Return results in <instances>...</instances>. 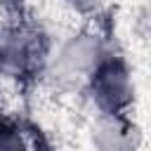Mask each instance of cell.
I'll return each instance as SVG.
<instances>
[{
	"mask_svg": "<svg viewBox=\"0 0 151 151\" xmlns=\"http://www.w3.org/2000/svg\"><path fill=\"white\" fill-rule=\"evenodd\" d=\"M33 54H35V42L28 35L17 33V35H12L2 45V50H0V66L5 71L19 73V71H24L33 61Z\"/></svg>",
	"mask_w": 151,
	"mask_h": 151,
	"instance_id": "obj_1",
	"label": "cell"
},
{
	"mask_svg": "<svg viewBox=\"0 0 151 151\" xmlns=\"http://www.w3.org/2000/svg\"><path fill=\"white\" fill-rule=\"evenodd\" d=\"M99 99L106 106H118L120 101L127 99V80L125 73L116 66H106L99 73Z\"/></svg>",
	"mask_w": 151,
	"mask_h": 151,
	"instance_id": "obj_2",
	"label": "cell"
},
{
	"mask_svg": "<svg viewBox=\"0 0 151 151\" xmlns=\"http://www.w3.org/2000/svg\"><path fill=\"white\" fill-rule=\"evenodd\" d=\"M0 151H24L21 137L17 134V130L0 125Z\"/></svg>",
	"mask_w": 151,
	"mask_h": 151,
	"instance_id": "obj_3",
	"label": "cell"
},
{
	"mask_svg": "<svg viewBox=\"0 0 151 151\" xmlns=\"http://www.w3.org/2000/svg\"><path fill=\"white\" fill-rule=\"evenodd\" d=\"M101 130H104V132H118L116 123H113V125H106V127H101ZM118 149H123V146H120V134L113 137V151H118Z\"/></svg>",
	"mask_w": 151,
	"mask_h": 151,
	"instance_id": "obj_4",
	"label": "cell"
},
{
	"mask_svg": "<svg viewBox=\"0 0 151 151\" xmlns=\"http://www.w3.org/2000/svg\"><path fill=\"white\" fill-rule=\"evenodd\" d=\"M80 5H94V2H99V0H78Z\"/></svg>",
	"mask_w": 151,
	"mask_h": 151,
	"instance_id": "obj_5",
	"label": "cell"
}]
</instances>
